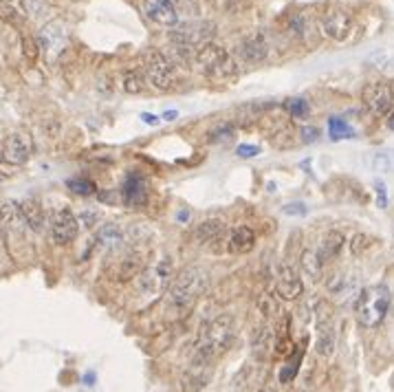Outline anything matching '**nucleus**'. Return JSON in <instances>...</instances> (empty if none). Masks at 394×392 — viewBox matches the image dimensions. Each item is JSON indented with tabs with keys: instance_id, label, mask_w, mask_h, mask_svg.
<instances>
[{
	"instance_id": "f257e3e1",
	"label": "nucleus",
	"mask_w": 394,
	"mask_h": 392,
	"mask_svg": "<svg viewBox=\"0 0 394 392\" xmlns=\"http://www.w3.org/2000/svg\"><path fill=\"white\" fill-rule=\"evenodd\" d=\"M236 342V319L234 315H218L214 317L209 324H203L198 339H196V351L192 357L214 364L223 353L232 348Z\"/></svg>"
},
{
	"instance_id": "f03ea898",
	"label": "nucleus",
	"mask_w": 394,
	"mask_h": 392,
	"mask_svg": "<svg viewBox=\"0 0 394 392\" xmlns=\"http://www.w3.org/2000/svg\"><path fill=\"white\" fill-rule=\"evenodd\" d=\"M209 287V273L203 267H185L178 276L168 284V311L174 315H183L189 311V306L196 302Z\"/></svg>"
},
{
	"instance_id": "7ed1b4c3",
	"label": "nucleus",
	"mask_w": 394,
	"mask_h": 392,
	"mask_svg": "<svg viewBox=\"0 0 394 392\" xmlns=\"http://www.w3.org/2000/svg\"><path fill=\"white\" fill-rule=\"evenodd\" d=\"M392 304V293L388 284H373L366 287L355 300V317L366 328H375L386 319Z\"/></svg>"
},
{
	"instance_id": "20e7f679",
	"label": "nucleus",
	"mask_w": 394,
	"mask_h": 392,
	"mask_svg": "<svg viewBox=\"0 0 394 392\" xmlns=\"http://www.w3.org/2000/svg\"><path fill=\"white\" fill-rule=\"evenodd\" d=\"M194 66L203 75L212 80H227L238 73V64L234 57L218 44H200L194 51Z\"/></svg>"
},
{
	"instance_id": "39448f33",
	"label": "nucleus",
	"mask_w": 394,
	"mask_h": 392,
	"mask_svg": "<svg viewBox=\"0 0 394 392\" xmlns=\"http://www.w3.org/2000/svg\"><path fill=\"white\" fill-rule=\"evenodd\" d=\"M216 35V25L209 20H192V22H178L170 29V40L178 46L196 49L200 44H207Z\"/></svg>"
},
{
	"instance_id": "423d86ee",
	"label": "nucleus",
	"mask_w": 394,
	"mask_h": 392,
	"mask_svg": "<svg viewBox=\"0 0 394 392\" xmlns=\"http://www.w3.org/2000/svg\"><path fill=\"white\" fill-rule=\"evenodd\" d=\"M139 293L146 298H157L159 293L168 289L172 280V260L163 258L157 265H150L139 273Z\"/></svg>"
},
{
	"instance_id": "0eeeda50",
	"label": "nucleus",
	"mask_w": 394,
	"mask_h": 392,
	"mask_svg": "<svg viewBox=\"0 0 394 392\" xmlns=\"http://www.w3.org/2000/svg\"><path fill=\"white\" fill-rule=\"evenodd\" d=\"M315 351L321 357H330L335 353V322H332V311L326 302H317L315 306Z\"/></svg>"
},
{
	"instance_id": "6e6552de",
	"label": "nucleus",
	"mask_w": 394,
	"mask_h": 392,
	"mask_svg": "<svg viewBox=\"0 0 394 392\" xmlns=\"http://www.w3.org/2000/svg\"><path fill=\"white\" fill-rule=\"evenodd\" d=\"M146 75L157 88H168L176 77V66L161 51L152 49L146 53Z\"/></svg>"
},
{
	"instance_id": "1a4fd4ad",
	"label": "nucleus",
	"mask_w": 394,
	"mask_h": 392,
	"mask_svg": "<svg viewBox=\"0 0 394 392\" xmlns=\"http://www.w3.org/2000/svg\"><path fill=\"white\" fill-rule=\"evenodd\" d=\"M276 291L282 300H297L304 291V282L293 265H278L276 267Z\"/></svg>"
},
{
	"instance_id": "9d476101",
	"label": "nucleus",
	"mask_w": 394,
	"mask_h": 392,
	"mask_svg": "<svg viewBox=\"0 0 394 392\" xmlns=\"http://www.w3.org/2000/svg\"><path fill=\"white\" fill-rule=\"evenodd\" d=\"M364 104L368 106V111H373L377 117H381V120H384V117L390 120L392 106H394L390 84H370L364 91Z\"/></svg>"
},
{
	"instance_id": "9b49d317",
	"label": "nucleus",
	"mask_w": 394,
	"mask_h": 392,
	"mask_svg": "<svg viewBox=\"0 0 394 392\" xmlns=\"http://www.w3.org/2000/svg\"><path fill=\"white\" fill-rule=\"evenodd\" d=\"M79 232V221L71 207H62L55 212L53 223H51V236L57 245H68L75 241V236Z\"/></svg>"
},
{
	"instance_id": "f8f14e48",
	"label": "nucleus",
	"mask_w": 394,
	"mask_h": 392,
	"mask_svg": "<svg viewBox=\"0 0 394 392\" xmlns=\"http://www.w3.org/2000/svg\"><path fill=\"white\" fill-rule=\"evenodd\" d=\"M212 366L209 362H203L192 357L189 366L185 368V373L181 375V382H178V388L181 392H200L207 386V382L212 379Z\"/></svg>"
},
{
	"instance_id": "ddd939ff",
	"label": "nucleus",
	"mask_w": 394,
	"mask_h": 392,
	"mask_svg": "<svg viewBox=\"0 0 394 392\" xmlns=\"http://www.w3.org/2000/svg\"><path fill=\"white\" fill-rule=\"evenodd\" d=\"M141 7H143V14H146L154 25L172 29L181 22L172 0H141Z\"/></svg>"
},
{
	"instance_id": "4468645a",
	"label": "nucleus",
	"mask_w": 394,
	"mask_h": 392,
	"mask_svg": "<svg viewBox=\"0 0 394 392\" xmlns=\"http://www.w3.org/2000/svg\"><path fill=\"white\" fill-rule=\"evenodd\" d=\"M350 29H353V18L348 11H344L339 7H332L326 11V16L321 18V31H324L328 38L332 40H346L350 35Z\"/></svg>"
},
{
	"instance_id": "2eb2a0df",
	"label": "nucleus",
	"mask_w": 394,
	"mask_h": 392,
	"mask_svg": "<svg viewBox=\"0 0 394 392\" xmlns=\"http://www.w3.org/2000/svg\"><path fill=\"white\" fill-rule=\"evenodd\" d=\"M238 55L243 57L247 64H260L267 60L269 55V42L265 33H252L238 44Z\"/></svg>"
},
{
	"instance_id": "dca6fc26",
	"label": "nucleus",
	"mask_w": 394,
	"mask_h": 392,
	"mask_svg": "<svg viewBox=\"0 0 394 392\" xmlns=\"http://www.w3.org/2000/svg\"><path fill=\"white\" fill-rule=\"evenodd\" d=\"M29 154H31V141L20 135V133H14L11 137H7L5 146H3V157L11 163H27L29 161Z\"/></svg>"
},
{
	"instance_id": "f3484780",
	"label": "nucleus",
	"mask_w": 394,
	"mask_h": 392,
	"mask_svg": "<svg viewBox=\"0 0 394 392\" xmlns=\"http://www.w3.org/2000/svg\"><path fill=\"white\" fill-rule=\"evenodd\" d=\"M0 230L14 232V234H22L27 230L20 203H16V200H7V203L0 205Z\"/></svg>"
},
{
	"instance_id": "a211bd4d",
	"label": "nucleus",
	"mask_w": 394,
	"mask_h": 392,
	"mask_svg": "<svg viewBox=\"0 0 394 392\" xmlns=\"http://www.w3.org/2000/svg\"><path fill=\"white\" fill-rule=\"evenodd\" d=\"M148 198V185L146 181L141 179L139 174H133L128 176L124 187H122V200L130 207H137V205H143Z\"/></svg>"
},
{
	"instance_id": "6ab92c4d",
	"label": "nucleus",
	"mask_w": 394,
	"mask_h": 392,
	"mask_svg": "<svg viewBox=\"0 0 394 392\" xmlns=\"http://www.w3.org/2000/svg\"><path fill=\"white\" fill-rule=\"evenodd\" d=\"M229 252L234 254H247L252 252L256 247V234L252 227H247V225H241V227H234L232 234H229Z\"/></svg>"
},
{
	"instance_id": "aec40b11",
	"label": "nucleus",
	"mask_w": 394,
	"mask_h": 392,
	"mask_svg": "<svg viewBox=\"0 0 394 392\" xmlns=\"http://www.w3.org/2000/svg\"><path fill=\"white\" fill-rule=\"evenodd\" d=\"M225 234V223L221 218H207L196 225L194 239L200 245H214Z\"/></svg>"
},
{
	"instance_id": "412c9836",
	"label": "nucleus",
	"mask_w": 394,
	"mask_h": 392,
	"mask_svg": "<svg viewBox=\"0 0 394 392\" xmlns=\"http://www.w3.org/2000/svg\"><path fill=\"white\" fill-rule=\"evenodd\" d=\"M95 243L104 252H115L122 245V227L117 223H104L97 230V234H95Z\"/></svg>"
},
{
	"instance_id": "4be33fe9",
	"label": "nucleus",
	"mask_w": 394,
	"mask_h": 392,
	"mask_svg": "<svg viewBox=\"0 0 394 392\" xmlns=\"http://www.w3.org/2000/svg\"><path fill=\"white\" fill-rule=\"evenodd\" d=\"M20 209H22V216H25L27 227H31L33 232H40L44 227L46 214L38 198H27L25 203H20Z\"/></svg>"
},
{
	"instance_id": "5701e85b",
	"label": "nucleus",
	"mask_w": 394,
	"mask_h": 392,
	"mask_svg": "<svg viewBox=\"0 0 394 392\" xmlns=\"http://www.w3.org/2000/svg\"><path fill=\"white\" fill-rule=\"evenodd\" d=\"M344 245H346V236H344L339 230H330V232L324 236V241H321V245H319V249H317V254H319L321 260H324V263H328V260H332V258L339 256V252L344 249Z\"/></svg>"
},
{
	"instance_id": "b1692460",
	"label": "nucleus",
	"mask_w": 394,
	"mask_h": 392,
	"mask_svg": "<svg viewBox=\"0 0 394 392\" xmlns=\"http://www.w3.org/2000/svg\"><path fill=\"white\" fill-rule=\"evenodd\" d=\"M38 42L42 44V49L46 53H57L64 46V31H62V27H59L57 22L46 25L40 31V35H38Z\"/></svg>"
},
{
	"instance_id": "393cba45",
	"label": "nucleus",
	"mask_w": 394,
	"mask_h": 392,
	"mask_svg": "<svg viewBox=\"0 0 394 392\" xmlns=\"http://www.w3.org/2000/svg\"><path fill=\"white\" fill-rule=\"evenodd\" d=\"M273 344H276V335H273V330L269 326H260L254 337H252V353L256 355V357L265 360L267 355L271 353Z\"/></svg>"
},
{
	"instance_id": "a878e982",
	"label": "nucleus",
	"mask_w": 394,
	"mask_h": 392,
	"mask_svg": "<svg viewBox=\"0 0 394 392\" xmlns=\"http://www.w3.org/2000/svg\"><path fill=\"white\" fill-rule=\"evenodd\" d=\"M143 271V258L139 254H128L117 269V280L119 282H133L139 273Z\"/></svg>"
},
{
	"instance_id": "bb28decb",
	"label": "nucleus",
	"mask_w": 394,
	"mask_h": 392,
	"mask_svg": "<svg viewBox=\"0 0 394 392\" xmlns=\"http://www.w3.org/2000/svg\"><path fill=\"white\" fill-rule=\"evenodd\" d=\"M300 263H302V271L310 280H319L321 273H324V260L319 258L317 249H306V252L302 254Z\"/></svg>"
},
{
	"instance_id": "cd10ccee",
	"label": "nucleus",
	"mask_w": 394,
	"mask_h": 392,
	"mask_svg": "<svg viewBox=\"0 0 394 392\" xmlns=\"http://www.w3.org/2000/svg\"><path fill=\"white\" fill-rule=\"evenodd\" d=\"M328 133H330V139H332V141H339V139H346V137H353L355 130H353L348 124H346V122L337 120V117H330Z\"/></svg>"
},
{
	"instance_id": "c85d7f7f",
	"label": "nucleus",
	"mask_w": 394,
	"mask_h": 392,
	"mask_svg": "<svg viewBox=\"0 0 394 392\" xmlns=\"http://www.w3.org/2000/svg\"><path fill=\"white\" fill-rule=\"evenodd\" d=\"M124 88L128 93H141L143 88H146V80H143L141 73H137V71H126L124 75Z\"/></svg>"
},
{
	"instance_id": "c756f323",
	"label": "nucleus",
	"mask_w": 394,
	"mask_h": 392,
	"mask_svg": "<svg viewBox=\"0 0 394 392\" xmlns=\"http://www.w3.org/2000/svg\"><path fill=\"white\" fill-rule=\"evenodd\" d=\"M286 106V111H289L295 120H300V117H306L308 113H310V106H308V102L304 100V97H293V100H289L284 104Z\"/></svg>"
},
{
	"instance_id": "7c9ffc66",
	"label": "nucleus",
	"mask_w": 394,
	"mask_h": 392,
	"mask_svg": "<svg viewBox=\"0 0 394 392\" xmlns=\"http://www.w3.org/2000/svg\"><path fill=\"white\" fill-rule=\"evenodd\" d=\"M258 308H260V313L265 315V317H276L280 313L278 300L273 298V295H262L260 302H258Z\"/></svg>"
},
{
	"instance_id": "2f4dec72",
	"label": "nucleus",
	"mask_w": 394,
	"mask_h": 392,
	"mask_svg": "<svg viewBox=\"0 0 394 392\" xmlns=\"http://www.w3.org/2000/svg\"><path fill=\"white\" fill-rule=\"evenodd\" d=\"M66 187H68L73 194H77V196L95 194V185H93L91 181H84V179H71V181H66Z\"/></svg>"
},
{
	"instance_id": "473e14b6",
	"label": "nucleus",
	"mask_w": 394,
	"mask_h": 392,
	"mask_svg": "<svg viewBox=\"0 0 394 392\" xmlns=\"http://www.w3.org/2000/svg\"><path fill=\"white\" fill-rule=\"evenodd\" d=\"M368 245H370V239H368L366 234H355L353 241H350V252L355 256H362L366 249H368Z\"/></svg>"
},
{
	"instance_id": "72a5a7b5",
	"label": "nucleus",
	"mask_w": 394,
	"mask_h": 392,
	"mask_svg": "<svg viewBox=\"0 0 394 392\" xmlns=\"http://www.w3.org/2000/svg\"><path fill=\"white\" fill-rule=\"evenodd\" d=\"M284 214H289V216H306L308 214V207L304 203H289L282 207Z\"/></svg>"
},
{
	"instance_id": "f704fd0d",
	"label": "nucleus",
	"mask_w": 394,
	"mask_h": 392,
	"mask_svg": "<svg viewBox=\"0 0 394 392\" xmlns=\"http://www.w3.org/2000/svg\"><path fill=\"white\" fill-rule=\"evenodd\" d=\"M319 137V128L315 126H304L302 128V141L304 144H310V141H315Z\"/></svg>"
},
{
	"instance_id": "c9c22d12",
	"label": "nucleus",
	"mask_w": 394,
	"mask_h": 392,
	"mask_svg": "<svg viewBox=\"0 0 394 392\" xmlns=\"http://www.w3.org/2000/svg\"><path fill=\"white\" fill-rule=\"evenodd\" d=\"M82 223H84L86 230H93L95 223H97V214H95V209H86L84 214H82Z\"/></svg>"
},
{
	"instance_id": "e433bc0d",
	"label": "nucleus",
	"mask_w": 394,
	"mask_h": 392,
	"mask_svg": "<svg viewBox=\"0 0 394 392\" xmlns=\"http://www.w3.org/2000/svg\"><path fill=\"white\" fill-rule=\"evenodd\" d=\"M238 157H243V159H252V157H256V154L260 152V148H256V146H238Z\"/></svg>"
},
{
	"instance_id": "4c0bfd02",
	"label": "nucleus",
	"mask_w": 394,
	"mask_h": 392,
	"mask_svg": "<svg viewBox=\"0 0 394 392\" xmlns=\"http://www.w3.org/2000/svg\"><path fill=\"white\" fill-rule=\"evenodd\" d=\"M377 192H379V207H386V187H381V183H377Z\"/></svg>"
},
{
	"instance_id": "58836bf2",
	"label": "nucleus",
	"mask_w": 394,
	"mask_h": 392,
	"mask_svg": "<svg viewBox=\"0 0 394 392\" xmlns=\"http://www.w3.org/2000/svg\"><path fill=\"white\" fill-rule=\"evenodd\" d=\"M141 117H143V122H148V124H152V126L159 124V117H152V115H141Z\"/></svg>"
},
{
	"instance_id": "ea45409f",
	"label": "nucleus",
	"mask_w": 394,
	"mask_h": 392,
	"mask_svg": "<svg viewBox=\"0 0 394 392\" xmlns=\"http://www.w3.org/2000/svg\"><path fill=\"white\" fill-rule=\"evenodd\" d=\"M260 392H276V390H273V388H265V390H260Z\"/></svg>"
},
{
	"instance_id": "a19ab883",
	"label": "nucleus",
	"mask_w": 394,
	"mask_h": 392,
	"mask_svg": "<svg viewBox=\"0 0 394 392\" xmlns=\"http://www.w3.org/2000/svg\"><path fill=\"white\" fill-rule=\"evenodd\" d=\"M3 3H14V0H3Z\"/></svg>"
}]
</instances>
